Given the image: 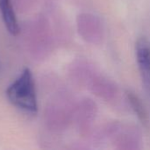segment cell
I'll return each instance as SVG.
<instances>
[{
	"label": "cell",
	"mask_w": 150,
	"mask_h": 150,
	"mask_svg": "<svg viewBox=\"0 0 150 150\" xmlns=\"http://www.w3.org/2000/svg\"><path fill=\"white\" fill-rule=\"evenodd\" d=\"M8 100L17 108L28 112L36 113L38 110L35 83L33 73L25 69L19 76L6 90Z\"/></svg>",
	"instance_id": "1"
},
{
	"label": "cell",
	"mask_w": 150,
	"mask_h": 150,
	"mask_svg": "<svg viewBox=\"0 0 150 150\" xmlns=\"http://www.w3.org/2000/svg\"><path fill=\"white\" fill-rule=\"evenodd\" d=\"M136 62L145 92L150 98V40L140 37L135 43Z\"/></svg>",
	"instance_id": "2"
},
{
	"label": "cell",
	"mask_w": 150,
	"mask_h": 150,
	"mask_svg": "<svg viewBox=\"0 0 150 150\" xmlns=\"http://www.w3.org/2000/svg\"><path fill=\"white\" fill-rule=\"evenodd\" d=\"M0 12L8 32L12 35H17L19 32V27L11 0H0Z\"/></svg>",
	"instance_id": "3"
},
{
	"label": "cell",
	"mask_w": 150,
	"mask_h": 150,
	"mask_svg": "<svg viewBox=\"0 0 150 150\" xmlns=\"http://www.w3.org/2000/svg\"><path fill=\"white\" fill-rule=\"evenodd\" d=\"M127 99L130 102V104H131L134 112L138 115V117L140 118V120L142 122L147 123V121H148V115H147L145 108H144L143 105L142 104L141 100L138 98L137 96H135L131 91H127Z\"/></svg>",
	"instance_id": "4"
}]
</instances>
